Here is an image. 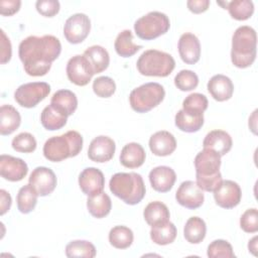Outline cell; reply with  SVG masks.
I'll return each mask as SVG.
<instances>
[{
    "label": "cell",
    "instance_id": "obj_1",
    "mask_svg": "<svg viewBox=\"0 0 258 258\" xmlns=\"http://www.w3.org/2000/svg\"><path fill=\"white\" fill-rule=\"evenodd\" d=\"M61 44L58 38L53 35L35 36L30 35L24 38L18 47V55L23 63L25 73L32 77L46 75L52 61L60 54Z\"/></svg>",
    "mask_w": 258,
    "mask_h": 258
},
{
    "label": "cell",
    "instance_id": "obj_2",
    "mask_svg": "<svg viewBox=\"0 0 258 258\" xmlns=\"http://www.w3.org/2000/svg\"><path fill=\"white\" fill-rule=\"evenodd\" d=\"M221 155L213 149L204 148L195 158L196 183L205 191H214L223 181L220 172Z\"/></svg>",
    "mask_w": 258,
    "mask_h": 258
},
{
    "label": "cell",
    "instance_id": "obj_3",
    "mask_svg": "<svg viewBox=\"0 0 258 258\" xmlns=\"http://www.w3.org/2000/svg\"><path fill=\"white\" fill-rule=\"evenodd\" d=\"M257 53V35L254 28L248 25L238 27L232 36L231 60L239 69L252 66Z\"/></svg>",
    "mask_w": 258,
    "mask_h": 258
},
{
    "label": "cell",
    "instance_id": "obj_4",
    "mask_svg": "<svg viewBox=\"0 0 258 258\" xmlns=\"http://www.w3.org/2000/svg\"><path fill=\"white\" fill-rule=\"evenodd\" d=\"M111 192L125 204L134 206L140 203L146 192L142 176L136 172H117L109 182Z\"/></svg>",
    "mask_w": 258,
    "mask_h": 258
},
{
    "label": "cell",
    "instance_id": "obj_5",
    "mask_svg": "<svg viewBox=\"0 0 258 258\" xmlns=\"http://www.w3.org/2000/svg\"><path fill=\"white\" fill-rule=\"evenodd\" d=\"M83 149V137L75 130L59 136L48 138L43 145L44 157L52 162H59L70 157L77 156Z\"/></svg>",
    "mask_w": 258,
    "mask_h": 258
},
{
    "label": "cell",
    "instance_id": "obj_6",
    "mask_svg": "<svg viewBox=\"0 0 258 258\" xmlns=\"http://www.w3.org/2000/svg\"><path fill=\"white\" fill-rule=\"evenodd\" d=\"M138 72L147 77H167L174 70V58L167 52L148 49L142 52L136 63Z\"/></svg>",
    "mask_w": 258,
    "mask_h": 258
},
{
    "label": "cell",
    "instance_id": "obj_7",
    "mask_svg": "<svg viewBox=\"0 0 258 258\" xmlns=\"http://www.w3.org/2000/svg\"><path fill=\"white\" fill-rule=\"evenodd\" d=\"M164 88L158 83H146L131 91L129 102L137 113H146L157 107L164 99Z\"/></svg>",
    "mask_w": 258,
    "mask_h": 258
},
{
    "label": "cell",
    "instance_id": "obj_8",
    "mask_svg": "<svg viewBox=\"0 0 258 258\" xmlns=\"http://www.w3.org/2000/svg\"><path fill=\"white\" fill-rule=\"evenodd\" d=\"M170 27V21L166 14L159 11H151L134 23L136 35L143 40H151L166 33Z\"/></svg>",
    "mask_w": 258,
    "mask_h": 258
},
{
    "label": "cell",
    "instance_id": "obj_9",
    "mask_svg": "<svg viewBox=\"0 0 258 258\" xmlns=\"http://www.w3.org/2000/svg\"><path fill=\"white\" fill-rule=\"evenodd\" d=\"M50 92V86L45 82H32L19 86L15 93V101L24 108H33Z\"/></svg>",
    "mask_w": 258,
    "mask_h": 258
},
{
    "label": "cell",
    "instance_id": "obj_10",
    "mask_svg": "<svg viewBox=\"0 0 258 258\" xmlns=\"http://www.w3.org/2000/svg\"><path fill=\"white\" fill-rule=\"evenodd\" d=\"M91 30V20L84 13H76L70 16L63 25V35L73 44L84 41Z\"/></svg>",
    "mask_w": 258,
    "mask_h": 258
},
{
    "label": "cell",
    "instance_id": "obj_11",
    "mask_svg": "<svg viewBox=\"0 0 258 258\" xmlns=\"http://www.w3.org/2000/svg\"><path fill=\"white\" fill-rule=\"evenodd\" d=\"M94 71L89 60L84 55L77 54L71 57L67 63V76L77 86H86L94 76Z\"/></svg>",
    "mask_w": 258,
    "mask_h": 258
},
{
    "label": "cell",
    "instance_id": "obj_12",
    "mask_svg": "<svg viewBox=\"0 0 258 258\" xmlns=\"http://www.w3.org/2000/svg\"><path fill=\"white\" fill-rule=\"evenodd\" d=\"M216 204L223 209H233L237 207L242 198L240 185L233 180H223L213 191Z\"/></svg>",
    "mask_w": 258,
    "mask_h": 258
},
{
    "label": "cell",
    "instance_id": "obj_13",
    "mask_svg": "<svg viewBox=\"0 0 258 258\" xmlns=\"http://www.w3.org/2000/svg\"><path fill=\"white\" fill-rule=\"evenodd\" d=\"M28 182L39 197H46L54 190L57 180L54 172L50 168L38 166L30 173Z\"/></svg>",
    "mask_w": 258,
    "mask_h": 258
},
{
    "label": "cell",
    "instance_id": "obj_14",
    "mask_svg": "<svg viewBox=\"0 0 258 258\" xmlns=\"http://www.w3.org/2000/svg\"><path fill=\"white\" fill-rule=\"evenodd\" d=\"M175 199L180 206L189 210H196L204 204L205 196L195 181L185 180L177 188Z\"/></svg>",
    "mask_w": 258,
    "mask_h": 258
},
{
    "label": "cell",
    "instance_id": "obj_15",
    "mask_svg": "<svg viewBox=\"0 0 258 258\" xmlns=\"http://www.w3.org/2000/svg\"><path fill=\"white\" fill-rule=\"evenodd\" d=\"M28 172V166L21 158L7 154L0 156V174L9 181L22 180Z\"/></svg>",
    "mask_w": 258,
    "mask_h": 258
},
{
    "label": "cell",
    "instance_id": "obj_16",
    "mask_svg": "<svg viewBox=\"0 0 258 258\" xmlns=\"http://www.w3.org/2000/svg\"><path fill=\"white\" fill-rule=\"evenodd\" d=\"M116 150L114 140L108 136L100 135L94 138L88 149V156L92 161L103 163L111 160Z\"/></svg>",
    "mask_w": 258,
    "mask_h": 258
},
{
    "label": "cell",
    "instance_id": "obj_17",
    "mask_svg": "<svg viewBox=\"0 0 258 258\" xmlns=\"http://www.w3.org/2000/svg\"><path fill=\"white\" fill-rule=\"evenodd\" d=\"M79 185L82 191L88 197L98 195L104 189V174L96 167H87L79 175Z\"/></svg>",
    "mask_w": 258,
    "mask_h": 258
},
{
    "label": "cell",
    "instance_id": "obj_18",
    "mask_svg": "<svg viewBox=\"0 0 258 258\" xmlns=\"http://www.w3.org/2000/svg\"><path fill=\"white\" fill-rule=\"evenodd\" d=\"M178 52L183 62L195 64L200 60L201 43L199 38L190 32L181 34L178 40Z\"/></svg>",
    "mask_w": 258,
    "mask_h": 258
},
{
    "label": "cell",
    "instance_id": "obj_19",
    "mask_svg": "<svg viewBox=\"0 0 258 258\" xmlns=\"http://www.w3.org/2000/svg\"><path fill=\"white\" fill-rule=\"evenodd\" d=\"M176 180L175 171L165 165L156 166L149 172V181L152 188L158 192L169 191Z\"/></svg>",
    "mask_w": 258,
    "mask_h": 258
},
{
    "label": "cell",
    "instance_id": "obj_20",
    "mask_svg": "<svg viewBox=\"0 0 258 258\" xmlns=\"http://www.w3.org/2000/svg\"><path fill=\"white\" fill-rule=\"evenodd\" d=\"M149 148L156 156H167L175 150L176 140L168 131H157L149 139Z\"/></svg>",
    "mask_w": 258,
    "mask_h": 258
},
{
    "label": "cell",
    "instance_id": "obj_21",
    "mask_svg": "<svg viewBox=\"0 0 258 258\" xmlns=\"http://www.w3.org/2000/svg\"><path fill=\"white\" fill-rule=\"evenodd\" d=\"M208 91L218 102H224L233 96L234 85L231 79L225 75H215L208 82Z\"/></svg>",
    "mask_w": 258,
    "mask_h": 258
},
{
    "label": "cell",
    "instance_id": "obj_22",
    "mask_svg": "<svg viewBox=\"0 0 258 258\" xmlns=\"http://www.w3.org/2000/svg\"><path fill=\"white\" fill-rule=\"evenodd\" d=\"M232 145V137L224 130L210 131L203 141L204 148L213 149L221 156L226 155L231 150Z\"/></svg>",
    "mask_w": 258,
    "mask_h": 258
},
{
    "label": "cell",
    "instance_id": "obj_23",
    "mask_svg": "<svg viewBox=\"0 0 258 258\" xmlns=\"http://www.w3.org/2000/svg\"><path fill=\"white\" fill-rule=\"evenodd\" d=\"M146 158V153L144 148L136 142H131L126 144L120 154V162L123 166L127 168H137L140 167Z\"/></svg>",
    "mask_w": 258,
    "mask_h": 258
},
{
    "label": "cell",
    "instance_id": "obj_24",
    "mask_svg": "<svg viewBox=\"0 0 258 258\" xmlns=\"http://www.w3.org/2000/svg\"><path fill=\"white\" fill-rule=\"evenodd\" d=\"M68 115L52 106L51 104L46 106L40 115L41 125L49 131H54L62 128L68 121Z\"/></svg>",
    "mask_w": 258,
    "mask_h": 258
},
{
    "label": "cell",
    "instance_id": "obj_25",
    "mask_svg": "<svg viewBox=\"0 0 258 258\" xmlns=\"http://www.w3.org/2000/svg\"><path fill=\"white\" fill-rule=\"evenodd\" d=\"M143 217L149 226L154 227L168 222L170 214L166 205L161 202L155 201L149 203L145 207L143 211Z\"/></svg>",
    "mask_w": 258,
    "mask_h": 258
},
{
    "label": "cell",
    "instance_id": "obj_26",
    "mask_svg": "<svg viewBox=\"0 0 258 258\" xmlns=\"http://www.w3.org/2000/svg\"><path fill=\"white\" fill-rule=\"evenodd\" d=\"M21 123L19 112L11 105H2L0 108V133L9 135L13 133Z\"/></svg>",
    "mask_w": 258,
    "mask_h": 258
},
{
    "label": "cell",
    "instance_id": "obj_27",
    "mask_svg": "<svg viewBox=\"0 0 258 258\" xmlns=\"http://www.w3.org/2000/svg\"><path fill=\"white\" fill-rule=\"evenodd\" d=\"M84 56L89 60L94 74L104 72L110 63V56L108 51L101 45H92L84 51Z\"/></svg>",
    "mask_w": 258,
    "mask_h": 258
},
{
    "label": "cell",
    "instance_id": "obj_28",
    "mask_svg": "<svg viewBox=\"0 0 258 258\" xmlns=\"http://www.w3.org/2000/svg\"><path fill=\"white\" fill-rule=\"evenodd\" d=\"M50 104L66 113L68 116H71L77 110L78 99L74 92L63 89L56 91L52 95Z\"/></svg>",
    "mask_w": 258,
    "mask_h": 258
},
{
    "label": "cell",
    "instance_id": "obj_29",
    "mask_svg": "<svg viewBox=\"0 0 258 258\" xmlns=\"http://www.w3.org/2000/svg\"><path fill=\"white\" fill-rule=\"evenodd\" d=\"M207 233V226L205 221L200 217H190L183 228L184 239L190 244L201 243Z\"/></svg>",
    "mask_w": 258,
    "mask_h": 258
},
{
    "label": "cell",
    "instance_id": "obj_30",
    "mask_svg": "<svg viewBox=\"0 0 258 258\" xmlns=\"http://www.w3.org/2000/svg\"><path fill=\"white\" fill-rule=\"evenodd\" d=\"M87 208L89 213L97 218V219H102L106 217L112 208V202L110 197L102 191L98 195L91 196L87 200Z\"/></svg>",
    "mask_w": 258,
    "mask_h": 258
},
{
    "label": "cell",
    "instance_id": "obj_31",
    "mask_svg": "<svg viewBox=\"0 0 258 258\" xmlns=\"http://www.w3.org/2000/svg\"><path fill=\"white\" fill-rule=\"evenodd\" d=\"M175 126L183 132L194 133L199 131L204 125V115L188 114L182 109L179 110L174 118Z\"/></svg>",
    "mask_w": 258,
    "mask_h": 258
},
{
    "label": "cell",
    "instance_id": "obj_32",
    "mask_svg": "<svg viewBox=\"0 0 258 258\" xmlns=\"http://www.w3.org/2000/svg\"><path fill=\"white\" fill-rule=\"evenodd\" d=\"M176 227L171 222H166L154 227H151L150 238L157 245L171 244L176 238Z\"/></svg>",
    "mask_w": 258,
    "mask_h": 258
},
{
    "label": "cell",
    "instance_id": "obj_33",
    "mask_svg": "<svg viewBox=\"0 0 258 258\" xmlns=\"http://www.w3.org/2000/svg\"><path fill=\"white\" fill-rule=\"evenodd\" d=\"M114 47L116 52L122 57H130L142 48L141 45L133 42V34L129 29H125L117 35Z\"/></svg>",
    "mask_w": 258,
    "mask_h": 258
},
{
    "label": "cell",
    "instance_id": "obj_34",
    "mask_svg": "<svg viewBox=\"0 0 258 258\" xmlns=\"http://www.w3.org/2000/svg\"><path fill=\"white\" fill-rule=\"evenodd\" d=\"M37 197L38 195L31 184L28 183L22 186L19 189L16 198L17 209L19 212L22 214H29L32 212L36 206Z\"/></svg>",
    "mask_w": 258,
    "mask_h": 258
},
{
    "label": "cell",
    "instance_id": "obj_35",
    "mask_svg": "<svg viewBox=\"0 0 258 258\" xmlns=\"http://www.w3.org/2000/svg\"><path fill=\"white\" fill-rule=\"evenodd\" d=\"M134 235L126 226H115L109 232V242L117 249H126L133 243Z\"/></svg>",
    "mask_w": 258,
    "mask_h": 258
},
{
    "label": "cell",
    "instance_id": "obj_36",
    "mask_svg": "<svg viewBox=\"0 0 258 258\" xmlns=\"http://www.w3.org/2000/svg\"><path fill=\"white\" fill-rule=\"evenodd\" d=\"M97 254L95 246L86 240H75L71 241L66 246V255L67 257H85L93 258Z\"/></svg>",
    "mask_w": 258,
    "mask_h": 258
},
{
    "label": "cell",
    "instance_id": "obj_37",
    "mask_svg": "<svg viewBox=\"0 0 258 258\" xmlns=\"http://www.w3.org/2000/svg\"><path fill=\"white\" fill-rule=\"evenodd\" d=\"M226 6L230 15L239 21L249 19L254 12V4L250 0H234L227 2Z\"/></svg>",
    "mask_w": 258,
    "mask_h": 258
},
{
    "label": "cell",
    "instance_id": "obj_38",
    "mask_svg": "<svg viewBox=\"0 0 258 258\" xmlns=\"http://www.w3.org/2000/svg\"><path fill=\"white\" fill-rule=\"evenodd\" d=\"M209 105L205 95L200 93L189 94L182 102V110L192 115H204Z\"/></svg>",
    "mask_w": 258,
    "mask_h": 258
},
{
    "label": "cell",
    "instance_id": "obj_39",
    "mask_svg": "<svg viewBox=\"0 0 258 258\" xmlns=\"http://www.w3.org/2000/svg\"><path fill=\"white\" fill-rule=\"evenodd\" d=\"M174 85L178 90L188 92L198 87L199 77L190 70H181L174 77Z\"/></svg>",
    "mask_w": 258,
    "mask_h": 258
},
{
    "label": "cell",
    "instance_id": "obj_40",
    "mask_svg": "<svg viewBox=\"0 0 258 258\" xmlns=\"http://www.w3.org/2000/svg\"><path fill=\"white\" fill-rule=\"evenodd\" d=\"M207 255L210 258H233L235 257L232 245L222 239H218L213 241L208 246Z\"/></svg>",
    "mask_w": 258,
    "mask_h": 258
},
{
    "label": "cell",
    "instance_id": "obj_41",
    "mask_svg": "<svg viewBox=\"0 0 258 258\" xmlns=\"http://www.w3.org/2000/svg\"><path fill=\"white\" fill-rule=\"evenodd\" d=\"M12 148L17 152L30 153L36 148V140L34 136L28 132H22L12 139Z\"/></svg>",
    "mask_w": 258,
    "mask_h": 258
},
{
    "label": "cell",
    "instance_id": "obj_42",
    "mask_svg": "<svg viewBox=\"0 0 258 258\" xmlns=\"http://www.w3.org/2000/svg\"><path fill=\"white\" fill-rule=\"evenodd\" d=\"M93 91L100 98H109L116 91V84L110 77H98L93 82Z\"/></svg>",
    "mask_w": 258,
    "mask_h": 258
},
{
    "label": "cell",
    "instance_id": "obj_43",
    "mask_svg": "<svg viewBox=\"0 0 258 258\" xmlns=\"http://www.w3.org/2000/svg\"><path fill=\"white\" fill-rule=\"evenodd\" d=\"M240 227L246 233L258 231V212L256 208L246 210L240 218Z\"/></svg>",
    "mask_w": 258,
    "mask_h": 258
},
{
    "label": "cell",
    "instance_id": "obj_44",
    "mask_svg": "<svg viewBox=\"0 0 258 258\" xmlns=\"http://www.w3.org/2000/svg\"><path fill=\"white\" fill-rule=\"evenodd\" d=\"M38 13L45 17H53L59 11L60 5L57 0H38L35 3Z\"/></svg>",
    "mask_w": 258,
    "mask_h": 258
},
{
    "label": "cell",
    "instance_id": "obj_45",
    "mask_svg": "<svg viewBox=\"0 0 258 258\" xmlns=\"http://www.w3.org/2000/svg\"><path fill=\"white\" fill-rule=\"evenodd\" d=\"M21 6L19 0H1L0 1V13L3 16H11L18 12Z\"/></svg>",
    "mask_w": 258,
    "mask_h": 258
},
{
    "label": "cell",
    "instance_id": "obj_46",
    "mask_svg": "<svg viewBox=\"0 0 258 258\" xmlns=\"http://www.w3.org/2000/svg\"><path fill=\"white\" fill-rule=\"evenodd\" d=\"M1 63L4 64L8 62L12 55V49H11V42L9 38L6 36L5 32L1 29Z\"/></svg>",
    "mask_w": 258,
    "mask_h": 258
},
{
    "label": "cell",
    "instance_id": "obj_47",
    "mask_svg": "<svg viewBox=\"0 0 258 258\" xmlns=\"http://www.w3.org/2000/svg\"><path fill=\"white\" fill-rule=\"evenodd\" d=\"M188 10L195 14H200L208 10L210 6L209 0H188L186 2Z\"/></svg>",
    "mask_w": 258,
    "mask_h": 258
},
{
    "label": "cell",
    "instance_id": "obj_48",
    "mask_svg": "<svg viewBox=\"0 0 258 258\" xmlns=\"http://www.w3.org/2000/svg\"><path fill=\"white\" fill-rule=\"evenodd\" d=\"M0 196H1V203H0V207H1V211H0V215L3 216L6 212L9 211L10 207H11V196L9 195L8 191H6L5 189H1L0 190Z\"/></svg>",
    "mask_w": 258,
    "mask_h": 258
},
{
    "label": "cell",
    "instance_id": "obj_49",
    "mask_svg": "<svg viewBox=\"0 0 258 258\" xmlns=\"http://www.w3.org/2000/svg\"><path fill=\"white\" fill-rule=\"evenodd\" d=\"M257 236L253 237L250 241H249V244H248V249L250 252H252L255 256L257 255Z\"/></svg>",
    "mask_w": 258,
    "mask_h": 258
}]
</instances>
